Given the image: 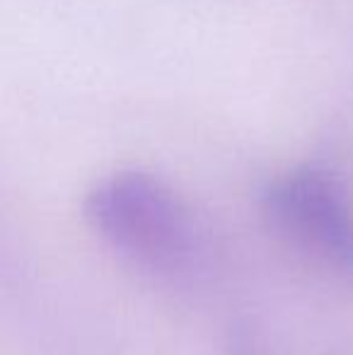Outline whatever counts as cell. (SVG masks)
<instances>
[{
  "label": "cell",
  "mask_w": 353,
  "mask_h": 355,
  "mask_svg": "<svg viewBox=\"0 0 353 355\" xmlns=\"http://www.w3.org/2000/svg\"><path fill=\"white\" fill-rule=\"evenodd\" d=\"M94 232L121 259L150 278L191 285L208 266V247L191 208L160 179L119 172L99 182L85 201Z\"/></svg>",
  "instance_id": "cell-1"
},
{
  "label": "cell",
  "mask_w": 353,
  "mask_h": 355,
  "mask_svg": "<svg viewBox=\"0 0 353 355\" xmlns=\"http://www.w3.org/2000/svg\"><path fill=\"white\" fill-rule=\"evenodd\" d=\"M264 206L288 239L353 268V198L336 172L317 164L293 169L271 184Z\"/></svg>",
  "instance_id": "cell-2"
},
{
  "label": "cell",
  "mask_w": 353,
  "mask_h": 355,
  "mask_svg": "<svg viewBox=\"0 0 353 355\" xmlns=\"http://www.w3.org/2000/svg\"><path fill=\"white\" fill-rule=\"evenodd\" d=\"M230 355H266V351L250 331H237L235 338H232Z\"/></svg>",
  "instance_id": "cell-3"
}]
</instances>
